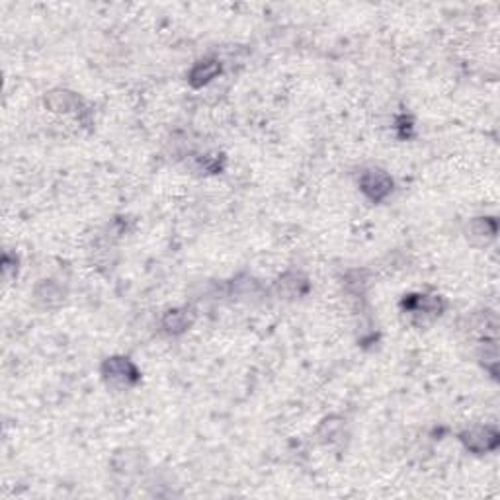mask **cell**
Returning <instances> with one entry per match:
<instances>
[{
    "label": "cell",
    "mask_w": 500,
    "mask_h": 500,
    "mask_svg": "<svg viewBox=\"0 0 500 500\" xmlns=\"http://www.w3.org/2000/svg\"><path fill=\"white\" fill-rule=\"evenodd\" d=\"M461 442L473 453H487L496 450L500 436L494 426H473L461 434Z\"/></svg>",
    "instance_id": "1"
},
{
    "label": "cell",
    "mask_w": 500,
    "mask_h": 500,
    "mask_svg": "<svg viewBox=\"0 0 500 500\" xmlns=\"http://www.w3.org/2000/svg\"><path fill=\"white\" fill-rule=\"evenodd\" d=\"M360 188L371 202H381L385 200L391 190H393V180L385 170L370 169L360 176Z\"/></svg>",
    "instance_id": "2"
},
{
    "label": "cell",
    "mask_w": 500,
    "mask_h": 500,
    "mask_svg": "<svg viewBox=\"0 0 500 500\" xmlns=\"http://www.w3.org/2000/svg\"><path fill=\"white\" fill-rule=\"evenodd\" d=\"M102 373L110 383H118V385H133L139 381V370L135 368V363L120 356L108 358L102 365Z\"/></svg>",
    "instance_id": "3"
},
{
    "label": "cell",
    "mask_w": 500,
    "mask_h": 500,
    "mask_svg": "<svg viewBox=\"0 0 500 500\" xmlns=\"http://www.w3.org/2000/svg\"><path fill=\"white\" fill-rule=\"evenodd\" d=\"M192 323H194V313L190 309H174V311H169L162 319V326L170 334H180V332L188 331Z\"/></svg>",
    "instance_id": "4"
},
{
    "label": "cell",
    "mask_w": 500,
    "mask_h": 500,
    "mask_svg": "<svg viewBox=\"0 0 500 500\" xmlns=\"http://www.w3.org/2000/svg\"><path fill=\"white\" fill-rule=\"evenodd\" d=\"M467 233L473 241H479L481 244H487V242H491L492 239H494V234H496V221H494L492 217L475 219V221H471V223H469Z\"/></svg>",
    "instance_id": "5"
},
{
    "label": "cell",
    "mask_w": 500,
    "mask_h": 500,
    "mask_svg": "<svg viewBox=\"0 0 500 500\" xmlns=\"http://www.w3.org/2000/svg\"><path fill=\"white\" fill-rule=\"evenodd\" d=\"M219 73H221V65H219L217 61H202V63H198V65L192 69V73H190V84L195 86V89H200L203 84L213 81Z\"/></svg>",
    "instance_id": "6"
},
{
    "label": "cell",
    "mask_w": 500,
    "mask_h": 500,
    "mask_svg": "<svg viewBox=\"0 0 500 500\" xmlns=\"http://www.w3.org/2000/svg\"><path fill=\"white\" fill-rule=\"evenodd\" d=\"M76 104H79V98L74 96L73 92H67V90H57V92H51L47 96V106L53 112H69Z\"/></svg>",
    "instance_id": "7"
}]
</instances>
